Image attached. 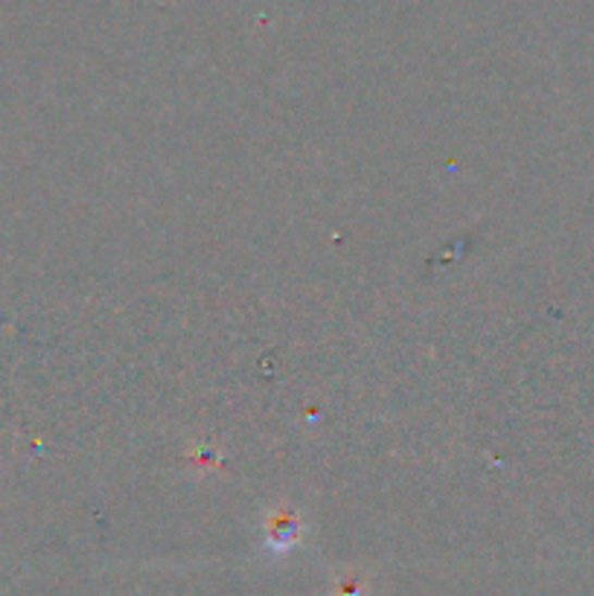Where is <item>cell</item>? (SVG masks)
I'll return each mask as SVG.
<instances>
[{
    "instance_id": "cell-1",
    "label": "cell",
    "mask_w": 594,
    "mask_h": 596,
    "mask_svg": "<svg viewBox=\"0 0 594 596\" xmlns=\"http://www.w3.org/2000/svg\"><path fill=\"white\" fill-rule=\"evenodd\" d=\"M269 535H265V547L271 552H288L295 544H300V521L292 512H277L269 518Z\"/></svg>"
},
{
    "instance_id": "cell-2",
    "label": "cell",
    "mask_w": 594,
    "mask_h": 596,
    "mask_svg": "<svg viewBox=\"0 0 594 596\" xmlns=\"http://www.w3.org/2000/svg\"><path fill=\"white\" fill-rule=\"evenodd\" d=\"M335 596H364V587H361L359 582L347 579V582H342V585H338Z\"/></svg>"
}]
</instances>
